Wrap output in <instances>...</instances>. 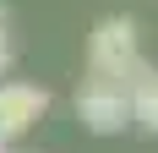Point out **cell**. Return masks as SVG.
Masks as SVG:
<instances>
[{
	"label": "cell",
	"instance_id": "obj_1",
	"mask_svg": "<svg viewBox=\"0 0 158 153\" xmlns=\"http://www.w3.org/2000/svg\"><path fill=\"white\" fill-rule=\"evenodd\" d=\"M77 120L98 137L109 131H126L131 126V88L126 76H104V71H87V82L77 88Z\"/></svg>",
	"mask_w": 158,
	"mask_h": 153
},
{
	"label": "cell",
	"instance_id": "obj_2",
	"mask_svg": "<svg viewBox=\"0 0 158 153\" xmlns=\"http://www.w3.org/2000/svg\"><path fill=\"white\" fill-rule=\"evenodd\" d=\"M87 60H93V71L104 76H136V66H142V49H136V22L131 16H104L93 28V44H87Z\"/></svg>",
	"mask_w": 158,
	"mask_h": 153
},
{
	"label": "cell",
	"instance_id": "obj_3",
	"mask_svg": "<svg viewBox=\"0 0 158 153\" xmlns=\"http://www.w3.org/2000/svg\"><path fill=\"white\" fill-rule=\"evenodd\" d=\"M49 93L33 82H0V142H22L33 126L44 120Z\"/></svg>",
	"mask_w": 158,
	"mask_h": 153
},
{
	"label": "cell",
	"instance_id": "obj_4",
	"mask_svg": "<svg viewBox=\"0 0 158 153\" xmlns=\"http://www.w3.org/2000/svg\"><path fill=\"white\" fill-rule=\"evenodd\" d=\"M0 71H11V33H6V11H0Z\"/></svg>",
	"mask_w": 158,
	"mask_h": 153
},
{
	"label": "cell",
	"instance_id": "obj_5",
	"mask_svg": "<svg viewBox=\"0 0 158 153\" xmlns=\"http://www.w3.org/2000/svg\"><path fill=\"white\" fill-rule=\"evenodd\" d=\"M0 153H22V148H11V142H6V148H0Z\"/></svg>",
	"mask_w": 158,
	"mask_h": 153
},
{
	"label": "cell",
	"instance_id": "obj_6",
	"mask_svg": "<svg viewBox=\"0 0 158 153\" xmlns=\"http://www.w3.org/2000/svg\"><path fill=\"white\" fill-rule=\"evenodd\" d=\"M0 148H6V142H0Z\"/></svg>",
	"mask_w": 158,
	"mask_h": 153
}]
</instances>
